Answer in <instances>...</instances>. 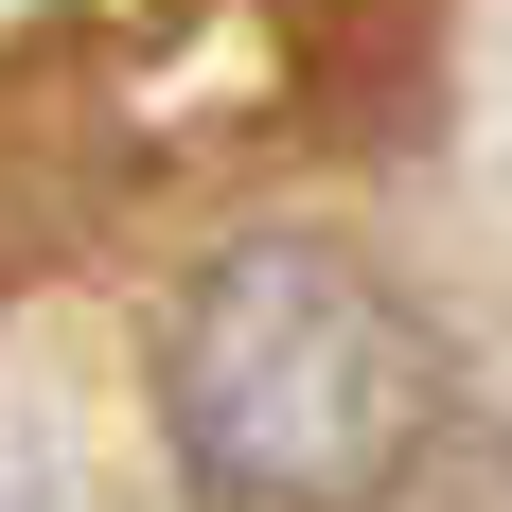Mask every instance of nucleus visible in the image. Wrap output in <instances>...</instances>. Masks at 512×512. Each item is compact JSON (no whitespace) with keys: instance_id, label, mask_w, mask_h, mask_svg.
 Masks as SVG:
<instances>
[{"instance_id":"1","label":"nucleus","mask_w":512,"mask_h":512,"mask_svg":"<svg viewBox=\"0 0 512 512\" xmlns=\"http://www.w3.org/2000/svg\"><path fill=\"white\" fill-rule=\"evenodd\" d=\"M159 424L212 512H371L442 424V354L424 318L371 283L354 248H212L159 318Z\"/></svg>"}]
</instances>
